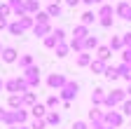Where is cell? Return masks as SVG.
Here are the masks:
<instances>
[{"instance_id":"cell-50","label":"cell","mask_w":131,"mask_h":129,"mask_svg":"<svg viewBox=\"0 0 131 129\" xmlns=\"http://www.w3.org/2000/svg\"><path fill=\"white\" fill-rule=\"evenodd\" d=\"M0 54H3V45H0Z\"/></svg>"},{"instance_id":"cell-27","label":"cell","mask_w":131,"mask_h":129,"mask_svg":"<svg viewBox=\"0 0 131 129\" xmlns=\"http://www.w3.org/2000/svg\"><path fill=\"white\" fill-rule=\"evenodd\" d=\"M7 31H9L12 35H21V33H24V31H21V26H19V21H14V24H9V26H7Z\"/></svg>"},{"instance_id":"cell-33","label":"cell","mask_w":131,"mask_h":129,"mask_svg":"<svg viewBox=\"0 0 131 129\" xmlns=\"http://www.w3.org/2000/svg\"><path fill=\"white\" fill-rule=\"evenodd\" d=\"M105 77H108V80H117V77H119L117 68H105Z\"/></svg>"},{"instance_id":"cell-9","label":"cell","mask_w":131,"mask_h":129,"mask_svg":"<svg viewBox=\"0 0 131 129\" xmlns=\"http://www.w3.org/2000/svg\"><path fill=\"white\" fill-rule=\"evenodd\" d=\"M33 33H35L38 38H47V33H49V24H33Z\"/></svg>"},{"instance_id":"cell-45","label":"cell","mask_w":131,"mask_h":129,"mask_svg":"<svg viewBox=\"0 0 131 129\" xmlns=\"http://www.w3.org/2000/svg\"><path fill=\"white\" fill-rule=\"evenodd\" d=\"M77 3H80V0H66V5H68V7H75Z\"/></svg>"},{"instance_id":"cell-31","label":"cell","mask_w":131,"mask_h":129,"mask_svg":"<svg viewBox=\"0 0 131 129\" xmlns=\"http://www.w3.org/2000/svg\"><path fill=\"white\" fill-rule=\"evenodd\" d=\"M110 14H112V7H110V5H103L101 9H98V17H101V19H108Z\"/></svg>"},{"instance_id":"cell-5","label":"cell","mask_w":131,"mask_h":129,"mask_svg":"<svg viewBox=\"0 0 131 129\" xmlns=\"http://www.w3.org/2000/svg\"><path fill=\"white\" fill-rule=\"evenodd\" d=\"M0 56H3L5 63H14L16 59H19V52H16L14 47H3V54H0Z\"/></svg>"},{"instance_id":"cell-36","label":"cell","mask_w":131,"mask_h":129,"mask_svg":"<svg viewBox=\"0 0 131 129\" xmlns=\"http://www.w3.org/2000/svg\"><path fill=\"white\" fill-rule=\"evenodd\" d=\"M9 14H12V9H9V5H0V17H9Z\"/></svg>"},{"instance_id":"cell-29","label":"cell","mask_w":131,"mask_h":129,"mask_svg":"<svg viewBox=\"0 0 131 129\" xmlns=\"http://www.w3.org/2000/svg\"><path fill=\"white\" fill-rule=\"evenodd\" d=\"M110 49H122V47H124V42H122V38H110Z\"/></svg>"},{"instance_id":"cell-37","label":"cell","mask_w":131,"mask_h":129,"mask_svg":"<svg viewBox=\"0 0 131 129\" xmlns=\"http://www.w3.org/2000/svg\"><path fill=\"white\" fill-rule=\"evenodd\" d=\"M54 106H59V96H49L47 99V108H54Z\"/></svg>"},{"instance_id":"cell-15","label":"cell","mask_w":131,"mask_h":129,"mask_svg":"<svg viewBox=\"0 0 131 129\" xmlns=\"http://www.w3.org/2000/svg\"><path fill=\"white\" fill-rule=\"evenodd\" d=\"M73 35H75V40H84V38L89 35V31H87V26H75Z\"/></svg>"},{"instance_id":"cell-42","label":"cell","mask_w":131,"mask_h":129,"mask_svg":"<svg viewBox=\"0 0 131 129\" xmlns=\"http://www.w3.org/2000/svg\"><path fill=\"white\" fill-rule=\"evenodd\" d=\"M124 63L131 66V49H124Z\"/></svg>"},{"instance_id":"cell-32","label":"cell","mask_w":131,"mask_h":129,"mask_svg":"<svg viewBox=\"0 0 131 129\" xmlns=\"http://www.w3.org/2000/svg\"><path fill=\"white\" fill-rule=\"evenodd\" d=\"M35 21H38V24H49V14H47V12H38V14H35Z\"/></svg>"},{"instance_id":"cell-49","label":"cell","mask_w":131,"mask_h":129,"mask_svg":"<svg viewBox=\"0 0 131 129\" xmlns=\"http://www.w3.org/2000/svg\"><path fill=\"white\" fill-rule=\"evenodd\" d=\"M3 87H5V82H3V80H0V89H3Z\"/></svg>"},{"instance_id":"cell-48","label":"cell","mask_w":131,"mask_h":129,"mask_svg":"<svg viewBox=\"0 0 131 129\" xmlns=\"http://www.w3.org/2000/svg\"><path fill=\"white\" fill-rule=\"evenodd\" d=\"M19 129H30V127H26V124H21V127H19Z\"/></svg>"},{"instance_id":"cell-35","label":"cell","mask_w":131,"mask_h":129,"mask_svg":"<svg viewBox=\"0 0 131 129\" xmlns=\"http://www.w3.org/2000/svg\"><path fill=\"white\" fill-rule=\"evenodd\" d=\"M45 127H47V122H45V117H42V120H35V122H33V124H30V129H45Z\"/></svg>"},{"instance_id":"cell-3","label":"cell","mask_w":131,"mask_h":129,"mask_svg":"<svg viewBox=\"0 0 131 129\" xmlns=\"http://www.w3.org/2000/svg\"><path fill=\"white\" fill-rule=\"evenodd\" d=\"M124 89H115L112 94H105V106H117V103H124Z\"/></svg>"},{"instance_id":"cell-46","label":"cell","mask_w":131,"mask_h":129,"mask_svg":"<svg viewBox=\"0 0 131 129\" xmlns=\"http://www.w3.org/2000/svg\"><path fill=\"white\" fill-rule=\"evenodd\" d=\"M3 117H5V110H3V108H0V122H3Z\"/></svg>"},{"instance_id":"cell-25","label":"cell","mask_w":131,"mask_h":129,"mask_svg":"<svg viewBox=\"0 0 131 129\" xmlns=\"http://www.w3.org/2000/svg\"><path fill=\"white\" fill-rule=\"evenodd\" d=\"M94 21H96L94 12H84V14H82V26H89V24H94Z\"/></svg>"},{"instance_id":"cell-2","label":"cell","mask_w":131,"mask_h":129,"mask_svg":"<svg viewBox=\"0 0 131 129\" xmlns=\"http://www.w3.org/2000/svg\"><path fill=\"white\" fill-rule=\"evenodd\" d=\"M21 77L28 82L30 89H33V87H38V85H40V68H38V66H30V68H26V73H24Z\"/></svg>"},{"instance_id":"cell-14","label":"cell","mask_w":131,"mask_h":129,"mask_svg":"<svg viewBox=\"0 0 131 129\" xmlns=\"http://www.w3.org/2000/svg\"><path fill=\"white\" fill-rule=\"evenodd\" d=\"M117 73L131 82V66H129V63H119V66H117Z\"/></svg>"},{"instance_id":"cell-39","label":"cell","mask_w":131,"mask_h":129,"mask_svg":"<svg viewBox=\"0 0 131 129\" xmlns=\"http://www.w3.org/2000/svg\"><path fill=\"white\" fill-rule=\"evenodd\" d=\"M73 129H89V127H87V122L77 120V122H73Z\"/></svg>"},{"instance_id":"cell-41","label":"cell","mask_w":131,"mask_h":129,"mask_svg":"<svg viewBox=\"0 0 131 129\" xmlns=\"http://www.w3.org/2000/svg\"><path fill=\"white\" fill-rule=\"evenodd\" d=\"M54 35L59 38V42H63V38H66V33H63V28H56V31H54Z\"/></svg>"},{"instance_id":"cell-40","label":"cell","mask_w":131,"mask_h":129,"mask_svg":"<svg viewBox=\"0 0 131 129\" xmlns=\"http://www.w3.org/2000/svg\"><path fill=\"white\" fill-rule=\"evenodd\" d=\"M122 42L126 45V49H131V33H124V38H122Z\"/></svg>"},{"instance_id":"cell-16","label":"cell","mask_w":131,"mask_h":129,"mask_svg":"<svg viewBox=\"0 0 131 129\" xmlns=\"http://www.w3.org/2000/svg\"><path fill=\"white\" fill-rule=\"evenodd\" d=\"M94 47H98V38H96V35H87V38H84V52L94 49Z\"/></svg>"},{"instance_id":"cell-8","label":"cell","mask_w":131,"mask_h":129,"mask_svg":"<svg viewBox=\"0 0 131 129\" xmlns=\"http://www.w3.org/2000/svg\"><path fill=\"white\" fill-rule=\"evenodd\" d=\"M9 9L16 14V17H24V14H26V9H24V0H9Z\"/></svg>"},{"instance_id":"cell-18","label":"cell","mask_w":131,"mask_h":129,"mask_svg":"<svg viewBox=\"0 0 131 129\" xmlns=\"http://www.w3.org/2000/svg\"><path fill=\"white\" fill-rule=\"evenodd\" d=\"M9 108H12V110L24 108V101H21V96H19V94H12V96H9Z\"/></svg>"},{"instance_id":"cell-6","label":"cell","mask_w":131,"mask_h":129,"mask_svg":"<svg viewBox=\"0 0 131 129\" xmlns=\"http://www.w3.org/2000/svg\"><path fill=\"white\" fill-rule=\"evenodd\" d=\"M115 12H117V17H122L124 21H131V5L129 3H119L115 7Z\"/></svg>"},{"instance_id":"cell-7","label":"cell","mask_w":131,"mask_h":129,"mask_svg":"<svg viewBox=\"0 0 131 129\" xmlns=\"http://www.w3.org/2000/svg\"><path fill=\"white\" fill-rule=\"evenodd\" d=\"M105 124H108V127H115V129H117V127L122 124V115H119V113H115V110L105 113Z\"/></svg>"},{"instance_id":"cell-19","label":"cell","mask_w":131,"mask_h":129,"mask_svg":"<svg viewBox=\"0 0 131 129\" xmlns=\"http://www.w3.org/2000/svg\"><path fill=\"white\" fill-rule=\"evenodd\" d=\"M45 122H47V124H59V122H61V115L52 110V113H47V115H45Z\"/></svg>"},{"instance_id":"cell-44","label":"cell","mask_w":131,"mask_h":129,"mask_svg":"<svg viewBox=\"0 0 131 129\" xmlns=\"http://www.w3.org/2000/svg\"><path fill=\"white\" fill-rule=\"evenodd\" d=\"M7 26H9V24H7V19H5V17H0V31L7 28Z\"/></svg>"},{"instance_id":"cell-23","label":"cell","mask_w":131,"mask_h":129,"mask_svg":"<svg viewBox=\"0 0 131 129\" xmlns=\"http://www.w3.org/2000/svg\"><path fill=\"white\" fill-rule=\"evenodd\" d=\"M91 101H94V103H103V101H105V94H103V89H94V94H91Z\"/></svg>"},{"instance_id":"cell-38","label":"cell","mask_w":131,"mask_h":129,"mask_svg":"<svg viewBox=\"0 0 131 129\" xmlns=\"http://www.w3.org/2000/svg\"><path fill=\"white\" fill-rule=\"evenodd\" d=\"M122 110H124V115L131 117V101H124V103H122Z\"/></svg>"},{"instance_id":"cell-10","label":"cell","mask_w":131,"mask_h":129,"mask_svg":"<svg viewBox=\"0 0 131 129\" xmlns=\"http://www.w3.org/2000/svg\"><path fill=\"white\" fill-rule=\"evenodd\" d=\"M89 68H91V73H105V61H101V59H91V63H89Z\"/></svg>"},{"instance_id":"cell-13","label":"cell","mask_w":131,"mask_h":129,"mask_svg":"<svg viewBox=\"0 0 131 129\" xmlns=\"http://www.w3.org/2000/svg\"><path fill=\"white\" fill-rule=\"evenodd\" d=\"M33 17H28V14H24V17H19V26H21V31H28V28H33Z\"/></svg>"},{"instance_id":"cell-34","label":"cell","mask_w":131,"mask_h":129,"mask_svg":"<svg viewBox=\"0 0 131 129\" xmlns=\"http://www.w3.org/2000/svg\"><path fill=\"white\" fill-rule=\"evenodd\" d=\"M5 89L12 92V94H16V80H7V82H5Z\"/></svg>"},{"instance_id":"cell-43","label":"cell","mask_w":131,"mask_h":129,"mask_svg":"<svg viewBox=\"0 0 131 129\" xmlns=\"http://www.w3.org/2000/svg\"><path fill=\"white\" fill-rule=\"evenodd\" d=\"M101 26H112V17H108V19H101Z\"/></svg>"},{"instance_id":"cell-26","label":"cell","mask_w":131,"mask_h":129,"mask_svg":"<svg viewBox=\"0 0 131 129\" xmlns=\"http://www.w3.org/2000/svg\"><path fill=\"white\" fill-rule=\"evenodd\" d=\"M110 47H98V59H101V61H108L110 59Z\"/></svg>"},{"instance_id":"cell-11","label":"cell","mask_w":131,"mask_h":129,"mask_svg":"<svg viewBox=\"0 0 131 129\" xmlns=\"http://www.w3.org/2000/svg\"><path fill=\"white\" fill-rule=\"evenodd\" d=\"M40 5H38V0H24V9H26V14L30 17V14H38L40 9H38Z\"/></svg>"},{"instance_id":"cell-22","label":"cell","mask_w":131,"mask_h":129,"mask_svg":"<svg viewBox=\"0 0 131 129\" xmlns=\"http://www.w3.org/2000/svg\"><path fill=\"white\" fill-rule=\"evenodd\" d=\"M56 45H59V38H56L54 33H49V35L45 38V47H49V49H54Z\"/></svg>"},{"instance_id":"cell-30","label":"cell","mask_w":131,"mask_h":129,"mask_svg":"<svg viewBox=\"0 0 131 129\" xmlns=\"http://www.w3.org/2000/svg\"><path fill=\"white\" fill-rule=\"evenodd\" d=\"M54 49H56V56H66V54H68V45H66V42H59Z\"/></svg>"},{"instance_id":"cell-17","label":"cell","mask_w":131,"mask_h":129,"mask_svg":"<svg viewBox=\"0 0 131 129\" xmlns=\"http://www.w3.org/2000/svg\"><path fill=\"white\" fill-rule=\"evenodd\" d=\"M91 63V54L89 52H80L77 54V66H89Z\"/></svg>"},{"instance_id":"cell-12","label":"cell","mask_w":131,"mask_h":129,"mask_svg":"<svg viewBox=\"0 0 131 129\" xmlns=\"http://www.w3.org/2000/svg\"><path fill=\"white\" fill-rule=\"evenodd\" d=\"M30 113H33V117H35V120H42V117L47 115V108H45L42 103H35V106L30 108Z\"/></svg>"},{"instance_id":"cell-47","label":"cell","mask_w":131,"mask_h":129,"mask_svg":"<svg viewBox=\"0 0 131 129\" xmlns=\"http://www.w3.org/2000/svg\"><path fill=\"white\" fill-rule=\"evenodd\" d=\"M124 94H129V96H131V85H129V89H124Z\"/></svg>"},{"instance_id":"cell-4","label":"cell","mask_w":131,"mask_h":129,"mask_svg":"<svg viewBox=\"0 0 131 129\" xmlns=\"http://www.w3.org/2000/svg\"><path fill=\"white\" fill-rule=\"evenodd\" d=\"M66 82H68V80H66V77H63L61 73H52V75L47 77V85L52 87V89H61V87H63Z\"/></svg>"},{"instance_id":"cell-28","label":"cell","mask_w":131,"mask_h":129,"mask_svg":"<svg viewBox=\"0 0 131 129\" xmlns=\"http://www.w3.org/2000/svg\"><path fill=\"white\" fill-rule=\"evenodd\" d=\"M70 47H73L75 52H84V40H75V38H73V40H70Z\"/></svg>"},{"instance_id":"cell-24","label":"cell","mask_w":131,"mask_h":129,"mask_svg":"<svg viewBox=\"0 0 131 129\" xmlns=\"http://www.w3.org/2000/svg\"><path fill=\"white\" fill-rule=\"evenodd\" d=\"M47 14H49V17H61V7L56 3H52V5L47 7Z\"/></svg>"},{"instance_id":"cell-1","label":"cell","mask_w":131,"mask_h":129,"mask_svg":"<svg viewBox=\"0 0 131 129\" xmlns=\"http://www.w3.org/2000/svg\"><path fill=\"white\" fill-rule=\"evenodd\" d=\"M77 92H80V85L77 82H66L61 87V96H59V99H63L66 103H68V101H73L75 96H77Z\"/></svg>"},{"instance_id":"cell-20","label":"cell","mask_w":131,"mask_h":129,"mask_svg":"<svg viewBox=\"0 0 131 129\" xmlns=\"http://www.w3.org/2000/svg\"><path fill=\"white\" fill-rule=\"evenodd\" d=\"M16 61H19L21 68H30V66H33V56H30V54H24V56H19Z\"/></svg>"},{"instance_id":"cell-21","label":"cell","mask_w":131,"mask_h":129,"mask_svg":"<svg viewBox=\"0 0 131 129\" xmlns=\"http://www.w3.org/2000/svg\"><path fill=\"white\" fill-rule=\"evenodd\" d=\"M21 101H24V106H35V94H33V92H26L24 96H21Z\"/></svg>"}]
</instances>
